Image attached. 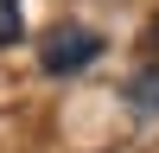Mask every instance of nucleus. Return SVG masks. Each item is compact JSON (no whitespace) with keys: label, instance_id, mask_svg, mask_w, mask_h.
<instances>
[{"label":"nucleus","instance_id":"f257e3e1","mask_svg":"<svg viewBox=\"0 0 159 153\" xmlns=\"http://www.w3.org/2000/svg\"><path fill=\"white\" fill-rule=\"evenodd\" d=\"M96 58H102V38L83 32V26H57V32L38 45V64H45L51 76H70V70H83V64H96Z\"/></svg>","mask_w":159,"mask_h":153},{"label":"nucleus","instance_id":"f03ea898","mask_svg":"<svg viewBox=\"0 0 159 153\" xmlns=\"http://www.w3.org/2000/svg\"><path fill=\"white\" fill-rule=\"evenodd\" d=\"M127 102H134V109H159V70H140L134 83H127Z\"/></svg>","mask_w":159,"mask_h":153},{"label":"nucleus","instance_id":"7ed1b4c3","mask_svg":"<svg viewBox=\"0 0 159 153\" xmlns=\"http://www.w3.org/2000/svg\"><path fill=\"white\" fill-rule=\"evenodd\" d=\"M19 38V0H0V45Z\"/></svg>","mask_w":159,"mask_h":153},{"label":"nucleus","instance_id":"20e7f679","mask_svg":"<svg viewBox=\"0 0 159 153\" xmlns=\"http://www.w3.org/2000/svg\"><path fill=\"white\" fill-rule=\"evenodd\" d=\"M147 38H153V45H159V19H153V32H147Z\"/></svg>","mask_w":159,"mask_h":153}]
</instances>
